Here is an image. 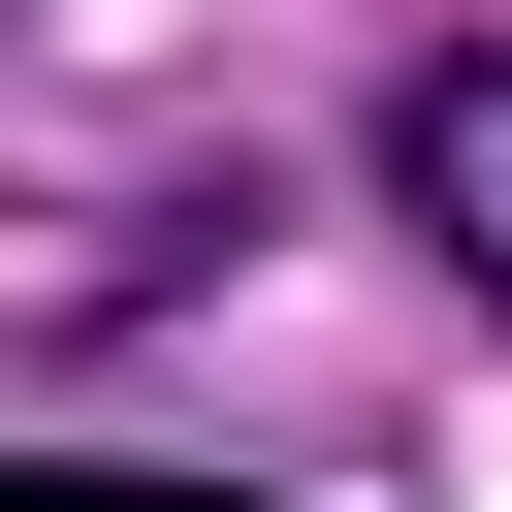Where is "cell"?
Segmentation results:
<instances>
[{
    "label": "cell",
    "mask_w": 512,
    "mask_h": 512,
    "mask_svg": "<svg viewBox=\"0 0 512 512\" xmlns=\"http://www.w3.org/2000/svg\"><path fill=\"white\" fill-rule=\"evenodd\" d=\"M384 192H416V256L512 320V32H448V64L384 96Z\"/></svg>",
    "instance_id": "1"
},
{
    "label": "cell",
    "mask_w": 512,
    "mask_h": 512,
    "mask_svg": "<svg viewBox=\"0 0 512 512\" xmlns=\"http://www.w3.org/2000/svg\"><path fill=\"white\" fill-rule=\"evenodd\" d=\"M0 512H288V480H160V448H0Z\"/></svg>",
    "instance_id": "2"
}]
</instances>
